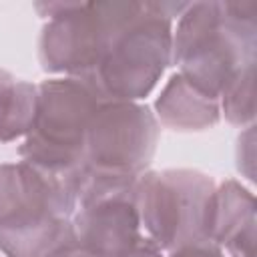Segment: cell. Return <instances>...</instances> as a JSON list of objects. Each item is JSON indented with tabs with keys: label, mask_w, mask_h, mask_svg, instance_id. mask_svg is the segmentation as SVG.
<instances>
[{
	"label": "cell",
	"mask_w": 257,
	"mask_h": 257,
	"mask_svg": "<svg viewBox=\"0 0 257 257\" xmlns=\"http://www.w3.org/2000/svg\"><path fill=\"white\" fill-rule=\"evenodd\" d=\"M189 4L98 2L88 68L80 78L104 100H137L171 62V18Z\"/></svg>",
	"instance_id": "obj_1"
},
{
	"label": "cell",
	"mask_w": 257,
	"mask_h": 257,
	"mask_svg": "<svg viewBox=\"0 0 257 257\" xmlns=\"http://www.w3.org/2000/svg\"><path fill=\"white\" fill-rule=\"evenodd\" d=\"M255 2H197L181 14L171 58L181 76L219 98L255 64Z\"/></svg>",
	"instance_id": "obj_2"
},
{
	"label": "cell",
	"mask_w": 257,
	"mask_h": 257,
	"mask_svg": "<svg viewBox=\"0 0 257 257\" xmlns=\"http://www.w3.org/2000/svg\"><path fill=\"white\" fill-rule=\"evenodd\" d=\"M76 197L64 179L28 163L0 165V251L46 257L70 231Z\"/></svg>",
	"instance_id": "obj_3"
},
{
	"label": "cell",
	"mask_w": 257,
	"mask_h": 257,
	"mask_svg": "<svg viewBox=\"0 0 257 257\" xmlns=\"http://www.w3.org/2000/svg\"><path fill=\"white\" fill-rule=\"evenodd\" d=\"M36 90V112L20 155L24 163L68 183L82 169L86 131L104 98L70 76L44 80Z\"/></svg>",
	"instance_id": "obj_4"
},
{
	"label": "cell",
	"mask_w": 257,
	"mask_h": 257,
	"mask_svg": "<svg viewBox=\"0 0 257 257\" xmlns=\"http://www.w3.org/2000/svg\"><path fill=\"white\" fill-rule=\"evenodd\" d=\"M215 185L197 171H163L141 175L135 207L147 237L159 247L177 251L185 245L211 241Z\"/></svg>",
	"instance_id": "obj_5"
},
{
	"label": "cell",
	"mask_w": 257,
	"mask_h": 257,
	"mask_svg": "<svg viewBox=\"0 0 257 257\" xmlns=\"http://www.w3.org/2000/svg\"><path fill=\"white\" fill-rule=\"evenodd\" d=\"M159 126L147 106L104 100L86 131L82 169L141 177L153 159Z\"/></svg>",
	"instance_id": "obj_6"
},
{
	"label": "cell",
	"mask_w": 257,
	"mask_h": 257,
	"mask_svg": "<svg viewBox=\"0 0 257 257\" xmlns=\"http://www.w3.org/2000/svg\"><path fill=\"white\" fill-rule=\"evenodd\" d=\"M211 241L223 245L231 257H255V201L235 181L215 193Z\"/></svg>",
	"instance_id": "obj_7"
},
{
	"label": "cell",
	"mask_w": 257,
	"mask_h": 257,
	"mask_svg": "<svg viewBox=\"0 0 257 257\" xmlns=\"http://www.w3.org/2000/svg\"><path fill=\"white\" fill-rule=\"evenodd\" d=\"M157 110L167 126L181 131H199L219 118L217 98L205 94L185 76L175 74L157 100Z\"/></svg>",
	"instance_id": "obj_8"
},
{
	"label": "cell",
	"mask_w": 257,
	"mask_h": 257,
	"mask_svg": "<svg viewBox=\"0 0 257 257\" xmlns=\"http://www.w3.org/2000/svg\"><path fill=\"white\" fill-rule=\"evenodd\" d=\"M36 86L0 70V145L24 137L36 112Z\"/></svg>",
	"instance_id": "obj_9"
},
{
	"label": "cell",
	"mask_w": 257,
	"mask_h": 257,
	"mask_svg": "<svg viewBox=\"0 0 257 257\" xmlns=\"http://www.w3.org/2000/svg\"><path fill=\"white\" fill-rule=\"evenodd\" d=\"M223 108L231 122L243 124L253 120V68L245 70L225 92H223Z\"/></svg>",
	"instance_id": "obj_10"
},
{
	"label": "cell",
	"mask_w": 257,
	"mask_h": 257,
	"mask_svg": "<svg viewBox=\"0 0 257 257\" xmlns=\"http://www.w3.org/2000/svg\"><path fill=\"white\" fill-rule=\"evenodd\" d=\"M173 257H223V253L213 241H201L173 251Z\"/></svg>",
	"instance_id": "obj_11"
},
{
	"label": "cell",
	"mask_w": 257,
	"mask_h": 257,
	"mask_svg": "<svg viewBox=\"0 0 257 257\" xmlns=\"http://www.w3.org/2000/svg\"><path fill=\"white\" fill-rule=\"evenodd\" d=\"M122 257H161V249L149 239V237H143L126 255Z\"/></svg>",
	"instance_id": "obj_12"
}]
</instances>
